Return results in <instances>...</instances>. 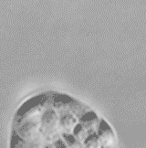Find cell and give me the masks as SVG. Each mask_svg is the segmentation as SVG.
<instances>
[{"instance_id":"obj_1","label":"cell","mask_w":146,"mask_h":148,"mask_svg":"<svg viewBox=\"0 0 146 148\" xmlns=\"http://www.w3.org/2000/svg\"><path fill=\"white\" fill-rule=\"evenodd\" d=\"M103 148H113L116 136L113 130L104 120H100V123L96 132Z\"/></svg>"},{"instance_id":"obj_2","label":"cell","mask_w":146,"mask_h":148,"mask_svg":"<svg viewBox=\"0 0 146 148\" xmlns=\"http://www.w3.org/2000/svg\"><path fill=\"white\" fill-rule=\"evenodd\" d=\"M80 123L86 129L89 134H92L97 132L100 121L98 116L93 112H87L80 117Z\"/></svg>"},{"instance_id":"obj_3","label":"cell","mask_w":146,"mask_h":148,"mask_svg":"<svg viewBox=\"0 0 146 148\" xmlns=\"http://www.w3.org/2000/svg\"><path fill=\"white\" fill-rule=\"evenodd\" d=\"M61 137L69 148H83V143L77 139L73 134H63L61 133Z\"/></svg>"},{"instance_id":"obj_4","label":"cell","mask_w":146,"mask_h":148,"mask_svg":"<svg viewBox=\"0 0 146 148\" xmlns=\"http://www.w3.org/2000/svg\"><path fill=\"white\" fill-rule=\"evenodd\" d=\"M83 148H102V145L100 144V141L96 133L88 136V138L83 143Z\"/></svg>"},{"instance_id":"obj_5","label":"cell","mask_w":146,"mask_h":148,"mask_svg":"<svg viewBox=\"0 0 146 148\" xmlns=\"http://www.w3.org/2000/svg\"><path fill=\"white\" fill-rule=\"evenodd\" d=\"M72 134H74L75 137L77 139L80 140L81 143H84V141H85L88 138V136L89 135V133L86 131V129L84 128L80 123H78L76 125V126H75V128H74V130H73V133Z\"/></svg>"},{"instance_id":"obj_6","label":"cell","mask_w":146,"mask_h":148,"mask_svg":"<svg viewBox=\"0 0 146 148\" xmlns=\"http://www.w3.org/2000/svg\"><path fill=\"white\" fill-rule=\"evenodd\" d=\"M46 143H50L54 148H69L67 144L65 143V141L63 140V138L61 137V134L57 137L56 139H54L53 141L51 142H46Z\"/></svg>"},{"instance_id":"obj_7","label":"cell","mask_w":146,"mask_h":148,"mask_svg":"<svg viewBox=\"0 0 146 148\" xmlns=\"http://www.w3.org/2000/svg\"><path fill=\"white\" fill-rule=\"evenodd\" d=\"M31 142H33V141H31ZM36 143H38V142H36ZM38 145H39V146H40V148H54L53 147V145L50 144V143H46L44 145H42L41 144H39V143H38Z\"/></svg>"}]
</instances>
